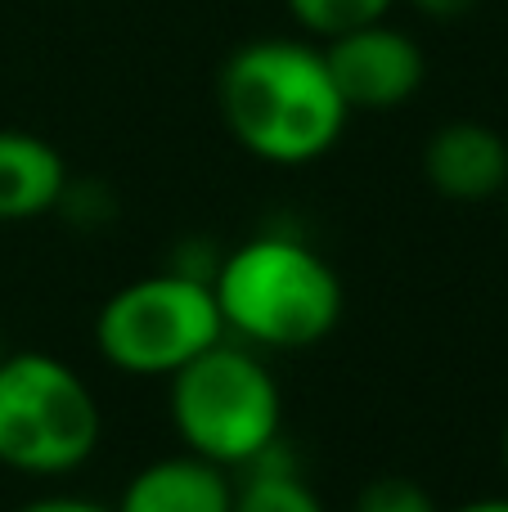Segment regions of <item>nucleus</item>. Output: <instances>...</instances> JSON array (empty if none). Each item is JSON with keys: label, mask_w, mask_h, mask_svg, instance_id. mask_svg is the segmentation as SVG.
<instances>
[{"label": "nucleus", "mask_w": 508, "mask_h": 512, "mask_svg": "<svg viewBox=\"0 0 508 512\" xmlns=\"http://www.w3.org/2000/svg\"><path fill=\"white\" fill-rule=\"evenodd\" d=\"M500 454H504V472H508V423H504V441H500Z\"/></svg>", "instance_id": "dca6fc26"}, {"label": "nucleus", "mask_w": 508, "mask_h": 512, "mask_svg": "<svg viewBox=\"0 0 508 512\" xmlns=\"http://www.w3.org/2000/svg\"><path fill=\"white\" fill-rule=\"evenodd\" d=\"M230 512H324V504L297 472L270 468V463L261 459V463H252L248 481L234 486Z\"/></svg>", "instance_id": "9d476101"}, {"label": "nucleus", "mask_w": 508, "mask_h": 512, "mask_svg": "<svg viewBox=\"0 0 508 512\" xmlns=\"http://www.w3.org/2000/svg\"><path fill=\"white\" fill-rule=\"evenodd\" d=\"M225 333L252 351H311L342 319V279L311 243L261 234L239 243L212 274Z\"/></svg>", "instance_id": "f03ea898"}, {"label": "nucleus", "mask_w": 508, "mask_h": 512, "mask_svg": "<svg viewBox=\"0 0 508 512\" xmlns=\"http://www.w3.org/2000/svg\"><path fill=\"white\" fill-rule=\"evenodd\" d=\"M14 512H117V508L95 504V499H77V495H41V499H27Z\"/></svg>", "instance_id": "ddd939ff"}, {"label": "nucleus", "mask_w": 508, "mask_h": 512, "mask_svg": "<svg viewBox=\"0 0 508 512\" xmlns=\"http://www.w3.org/2000/svg\"><path fill=\"white\" fill-rule=\"evenodd\" d=\"M504 194H508V189H504Z\"/></svg>", "instance_id": "f3484780"}, {"label": "nucleus", "mask_w": 508, "mask_h": 512, "mask_svg": "<svg viewBox=\"0 0 508 512\" xmlns=\"http://www.w3.org/2000/svg\"><path fill=\"white\" fill-rule=\"evenodd\" d=\"M455 512H508V495H491V499H473V504H459Z\"/></svg>", "instance_id": "2eb2a0df"}, {"label": "nucleus", "mask_w": 508, "mask_h": 512, "mask_svg": "<svg viewBox=\"0 0 508 512\" xmlns=\"http://www.w3.org/2000/svg\"><path fill=\"white\" fill-rule=\"evenodd\" d=\"M216 104L234 140L270 167L320 162L342 140L351 117L324 50L293 36L239 45L221 63Z\"/></svg>", "instance_id": "f257e3e1"}, {"label": "nucleus", "mask_w": 508, "mask_h": 512, "mask_svg": "<svg viewBox=\"0 0 508 512\" xmlns=\"http://www.w3.org/2000/svg\"><path fill=\"white\" fill-rule=\"evenodd\" d=\"M410 9H419L423 18H437V23H455V18L473 14L477 0H405Z\"/></svg>", "instance_id": "4468645a"}, {"label": "nucleus", "mask_w": 508, "mask_h": 512, "mask_svg": "<svg viewBox=\"0 0 508 512\" xmlns=\"http://www.w3.org/2000/svg\"><path fill=\"white\" fill-rule=\"evenodd\" d=\"M68 194V167L50 140L0 126V221H36Z\"/></svg>", "instance_id": "1a4fd4ad"}, {"label": "nucleus", "mask_w": 508, "mask_h": 512, "mask_svg": "<svg viewBox=\"0 0 508 512\" xmlns=\"http://www.w3.org/2000/svg\"><path fill=\"white\" fill-rule=\"evenodd\" d=\"M167 409L180 445L221 468H252L279 445L284 396L248 342H216L171 373Z\"/></svg>", "instance_id": "7ed1b4c3"}, {"label": "nucleus", "mask_w": 508, "mask_h": 512, "mask_svg": "<svg viewBox=\"0 0 508 512\" xmlns=\"http://www.w3.org/2000/svg\"><path fill=\"white\" fill-rule=\"evenodd\" d=\"M392 5L396 0H284L293 23L302 27V32L320 36V41H329V36H338V32H351V27L378 23V18L392 14Z\"/></svg>", "instance_id": "9b49d317"}, {"label": "nucleus", "mask_w": 508, "mask_h": 512, "mask_svg": "<svg viewBox=\"0 0 508 512\" xmlns=\"http://www.w3.org/2000/svg\"><path fill=\"white\" fill-rule=\"evenodd\" d=\"M230 504V468L185 450L135 472L117 499V512H230Z\"/></svg>", "instance_id": "6e6552de"}, {"label": "nucleus", "mask_w": 508, "mask_h": 512, "mask_svg": "<svg viewBox=\"0 0 508 512\" xmlns=\"http://www.w3.org/2000/svg\"><path fill=\"white\" fill-rule=\"evenodd\" d=\"M324 63H329L338 95L347 99L351 113H392V108L410 104L428 77L423 45L387 18L329 36Z\"/></svg>", "instance_id": "423d86ee"}, {"label": "nucleus", "mask_w": 508, "mask_h": 512, "mask_svg": "<svg viewBox=\"0 0 508 512\" xmlns=\"http://www.w3.org/2000/svg\"><path fill=\"white\" fill-rule=\"evenodd\" d=\"M104 418L77 369L45 351L0 355V463L23 477H68L99 450Z\"/></svg>", "instance_id": "20e7f679"}, {"label": "nucleus", "mask_w": 508, "mask_h": 512, "mask_svg": "<svg viewBox=\"0 0 508 512\" xmlns=\"http://www.w3.org/2000/svg\"><path fill=\"white\" fill-rule=\"evenodd\" d=\"M225 337L212 279L185 270L144 274L95 315V351L131 378H171Z\"/></svg>", "instance_id": "39448f33"}, {"label": "nucleus", "mask_w": 508, "mask_h": 512, "mask_svg": "<svg viewBox=\"0 0 508 512\" xmlns=\"http://www.w3.org/2000/svg\"><path fill=\"white\" fill-rule=\"evenodd\" d=\"M423 180L450 203H491L508 189V140L486 122H446L423 144Z\"/></svg>", "instance_id": "0eeeda50"}, {"label": "nucleus", "mask_w": 508, "mask_h": 512, "mask_svg": "<svg viewBox=\"0 0 508 512\" xmlns=\"http://www.w3.org/2000/svg\"><path fill=\"white\" fill-rule=\"evenodd\" d=\"M351 512H441V508L414 477H374L356 495Z\"/></svg>", "instance_id": "f8f14e48"}]
</instances>
